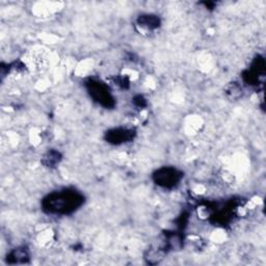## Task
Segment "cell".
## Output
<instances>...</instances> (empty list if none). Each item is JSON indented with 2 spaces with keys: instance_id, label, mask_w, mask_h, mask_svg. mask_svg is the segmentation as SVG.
<instances>
[{
  "instance_id": "6da1fadb",
  "label": "cell",
  "mask_w": 266,
  "mask_h": 266,
  "mask_svg": "<svg viewBox=\"0 0 266 266\" xmlns=\"http://www.w3.org/2000/svg\"><path fill=\"white\" fill-rule=\"evenodd\" d=\"M84 196L81 192L66 188L53 191L42 201V209L47 214L68 215L78 210L84 204Z\"/></svg>"
},
{
  "instance_id": "7a4b0ae2",
  "label": "cell",
  "mask_w": 266,
  "mask_h": 266,
  "mask_svg": "<svg viewBox=\"0 0 266 266\" xmlns=\"http://www.w3.org/2000/svg\"><path fill=\"white\" fill-rule=\"evenodd\" d=\"M85 87L95 102L105 108L114 107V98L106 83L97 79H88L85 81Z\"/></svg>"
},
{
  "instance_id": "3957f363",
  "label": "cell",
  "mask_w": 266,
  "mask_h": 266,
  "mask_svg": "<svg viewBox=\"0 0 266 266\" xmlns=\"http://www.w3.org/2000/svg\"><path fill=\"white\" fill-rule=\"evenodd\" d=\"M183 173L176 167L172 166H163L158 168V170L153 174V181L156 185L171 189L176 187L183 178Z\"/></svg>"
},
{
  "instance_id": "277c9868",
  "label": "cell",
  "mask_w": 266,
  "mask_h": 266,
  "mask_svg": "<svg viewBox=\"0 0 266 266\" xmlns=\"http://www.w3.org/2000/svg\"><path fill=\"white\" fill-rule=\"evenodd\" d=\"M264 74H265V61L262 56H257L254 60L252 67L244 72L243 78L248 84L258 86L261 83L260 77H263Z\"/></svg>"
},
{
  "instance_id": "5b68a950",
  "label": "cell",
  "mask_w": 266,
  "mask_h": 266,
  "mask_svg": "<svg viewBox=\"0 0 266 266\" xmlns=\"http://www.w3.org/2000/svg\"><path fill=\"white\" fill-rule=\"evenodd\" d=\"M135 130L129 128H113L105 133V140L111 144H122L134 139Z\"/></svg>"
},
{
  "instance_id": "8992f818",
  "label": "cell",
  "mask_w": 266,
  "mask_h": 266,
  "mask_svg": "<svg viewBox=\"0 0 266 266\" xmlns=\"http://www.w3.org/2000/svg\"><path fill=\"white\" fill-rule=\"evenodd\" d=\"M29 261V252L25 247L17 248L11 251L7 256V262L10 264H23Z\"/></svg>"
},
{
  "instance_id": "52a82bcc",
  "label": "cell",
  "mask_w": 266,
  "mask_h": 266,
  "mask_svg": "<svg viewBox=\"0 0 266 266\" xmlns=\"http://www.w3.org/2000/svg\"><path fill=\"white\" fill-rule=\"evenodd\" d=\"M138 25L147 29H156L160 26V19L155 15H140L137 19Z\"/></svg>"
},
{
  "instance_id": "ba28073f",
  "label": "cell",
  "mask_w": 266,
  "mask_h": 266,
  "mask_svg": "<svg viewBox=\"0 0 266 266\" xmlns=\"http://www.w3.org/2000/svg\"><path fill=\"white\" fill-rule=\"evenodd\" d=\"M62 153L56 150H50L48 151L43 157H42V164L46 167H55L61 161H62Z\"/></svg>"
},
{
  "instance_id": "9c48e42d",
  "label": "cell",
  "mask_w": 266,
  "mask_h": 266,
  "mask_svg": "<svg viewBox=\"0 0 266 266\" xmlns=\"http://www.w3.org/2000/svg\"><path fill=\"white\" fill-rule=\"evenodd\" d=\"M226 93L228 95V97H230L231 99H238L239 97L243 95V88L239 84H237L236 82H232L231 84H229L226 88Z\"/></svg>"
},
{
  "instance_id": "30bf717a",
  "label": "cell",
  "mask_w": 266,
  "mask_h": 266,
  "mask_svg": "<svg viewBox=\"0 0 266 266\" xmlns=\"http://www.w3.org/2000/svg\"><path fill=\"white\" fill-rule=\"evenodd\" d=\"M115 83L122 88H127L129 86V80L126 77H117L115 78Z\"/></svg>"
},
{
  "instance_id": "8fae6325",
  "label": "cell",
  "mask_w": 266,
  "mask_h": 266,
  "mask_svg": "<svg viewBox=\"0 0 266 266\" xmlns=\"http://www.w3.org/2000/svg\"><path fill=\"white\" fill-rule=\"evenodd\" d=\"M133 102H134V104H135L136 106H138V107H144V106L147 105V101H146V99H144L143 97L140 96V95L135 97L134 100H133Z\"/></svg>"
}]
</instances>
